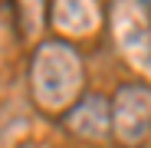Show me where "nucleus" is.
<instances>
[{"instance_id":"f257e3e1","label":"nucleus","mask_w":151,"mask_h":148,"mask_svg":"<svg viewBox=\"0 0 151 148\" xmlns=\"http://www.w3.org/2000/svg\"><path fill=\"white\" fill-rule=\"evenodd\" d=\"M82 82H86V69L72 46L59 40L36 46L30 63V95L43 112L49 115L69 112L82 95Z\"/></svg>"},{"instance_id":"f03ea898","label":"nucleus","mask_w":151,"mask_h":148,"mask_svg":"<svg viewBox=\"0 0 151 148\" xmlns=\"http://www.w3.org/2000/svg\"><path fill=\"white\" fill-rule=\"evenodd\" d=\"M151 135V86H122L112 99V138L122 148H138Z\"/></svg>"},{"instance_id":"7ed1b4c3","label":"nucleus","mask_w":151,"mask_h":148,"mask_svg":"<svg viewBox=\"0 0 151 148\" xmlns=\"http://www.w3.org/2000/svg\"><path fill=\"white\" fill-rule=\"evenodd\" d=\"M115 40L138 69L151 72V17L135 0H118L115 7Z\"/></svg>"},{"instance_id":"20e7f679","label":"nucleus","mask_w":151,"mask_h":148,"mask_svg":"<svg viewBox=\"0 0 151 148\" xmlns=\"http://www.w3.org/2000/svg\"><path fill=\"white\" fill-rule=\"evenodd\" d=\"M63 125L82 142H105L112 138V102L92 92L79 95V102L63 115Z\"/></svg>"},{"instance_id":"39448f33","label":"nucleus","mask_w":151,"mask_h":148,"mask_svg":"<svg viewBox=\"0 0 151 148\" xmlns=\"http://www.w3.org/2000/svg\"><path fill=\"white\" fill-rule=\"evenodd\" d=\"M53 23L66 33L82 36L99 23L95 0H53Z\"/></svg>"},{"instance_id":"423d86ee","label":"nucleus","mask_w":151,"mask_h":148,"mask_svg":"<svg viewBox=\"0 0 151 148\" xmlns=\"http://www.w3.org/2000/svg\"><path fill=\"white\" fill-rule=\"evenodd\" d=\"M135 4H138V7H141V10H145V13L151 17V0H135Z\"/></svg>"}]
</instances>
